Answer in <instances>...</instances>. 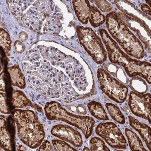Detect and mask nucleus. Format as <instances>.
Wrapping results in <instances>:
<instances>
[{
  "mask_svg": "<svg viewBox=\"0 0 151 151\" xmlns=\"http://www.w3.org/2000/svg\"><path fill=\"white\" fill-rule=\"evenodd\" d=\"M100 34L106 47L109 60L111 63L122 66L130 77L139 76L151 84V64L131 58L120 48L106 29H100Z\"/></svg>",
  "mask_w": 151,
  "mask_h": 151,
  "instance_id": "nucleus-1",
  "label": "nucleus"
},
{
  "mask_svg": "<svg viewBox=\"0 0 151 151\" xmlns=\"http://www.w3.org/2000/svg\"><path fill=\"white\" fill-rule=\"evenodd\" d=\"M106 22L109 33L127 54L137 59L144 57L145 52L142 44L116 12L106 15Z\"/></svg>",
  "mask_w": 151,
  "mask_h": 151,
  "instance_id": "nucleus-2",
  "label": "nucleus"
},
{
  "mask_svg": "<svg viewBox=\"0 0 151 151\" xmlns=\"http://www.w3.org/2000/svg\"><path fill=\"white\" fill-rule=\"evenodd\" d=\"M17 134L23 143L32 149L38 147L45 137L44 127L32 110L17 109L13 114Z\"/></svg>",
  "mask_w": 151,
  "mask_h": 151,
  "instance_id": "nucleus-3",
  "label": "nucleus"
},
{
  "mask_svg": "<svg viewBox=\"0 0 151 151\" xmlns=\"http://www.w3.org/2000/svg\"><path fill=\"white\" fill-rule=\"evenodd\" d=\"M44 110L48 119L64 121L78 128L81 131L86 139L92 134L95 121L91 117L73 114L64 108L61 104L56 101L47 102Z\"/></svg>",
  "mask_w": 151,
  "mask_h": 151,
  "instance_id": "nucleus-4",
  "label": "nucleus"
},
{
  "mask_svg": "<svg viewBox=\"0 0 151 151\" xmlns=\"http://www.w3.org/2000/svg\"><path fill=\"white\" fill-rule=\"evenodd\" d=\"M76 31L81 44L94 61L98 64L104 63L107 53L101 38L91 28L78 26Z\"/></svg>",
  "mask_w": 151,
  "mask_h": 151,
  "instance_id": "nucleus-5",
  "label": "nucleus"
},
{
  "mask_svg": "<svg viewBox=\"0 0 151 151\" xmlns=\"http://www.w3.org/2000/svg\"><path fill=\"white\" fill-rule=\"evenodd\" d=\"M97 78L101 89L104 93L117 103L122 104L125 102L128 93L126 86L104 69H98Z\"/></svg>",
  "mask_w": 151,
  "mask_h": 151,
  "instance_id": "nucleus-6",
  "label": "nucleus"
},
{
  "mask_svg": "<svg viewBox=\"0 0 151 151\" xmlns=\"http://www.w3.org/2000/svg\"><path fill=\"white\" fill-rule=\"evenodd\" d=\"M95 132L111 147L126 149V140L119 128L114 123L109 122L99 124L96 128Z\"/></svg>",
  "mask_w": 151,
  "mask_h": 151,
  "instance_id": "nucleus-7",
  "label": "nucleus"
},
{
  "mask_svg": "<svg viewBox=\"0 0 151 151\" xmlns=\"http://www.w3.org/2000/svg\"><path fill=\"white\" fill-rule=\"evenodd\" d=\"M150 93L140 94L134 91L131 92L128 105L132 113L137 116L149 121L151 120Z\"/></svg>",
  "mask_w": 151,
  "mask_h": 151,
  "instance_id": "nucleus-8",
  "label": "nucleus"
},
{
  "mask_svg": "<svg viewBox=\"0 0 151 151\" xmlns=\"http://www.w3.org/2000/svg\"><path fill=\"white\" fill-rule=\"evenodd\" d=\"M51 132L54 137L70 143L77 147H81L83 145L81 134L71 127L65 125H56L52 127Z\"/></svg>",
  "mask_w": 151,
  "mask_h": 151,
  "instance_id": "nucleus-9",
  "label": "nucleus"
},
{
  "mask_svg": "<svg viewBox=\"0 0 151 151\" xmlns=\"http://www.w3.org/2000/svg\"><path fill=\"white\" fill-rule=\"evenodd\" d=\"M129 123L131 126L139 133L142 138L145 142L149 150H151V130L150 127L140 122L135 118L129 116Z\"/></svg>",
  "mask_w": 151,
  "mask_h": 151,
  "instance_id": "nucleus-10",
  "label": "nucleus"
},
{
  "mask_svg": "<svg viewBox=\"0 0 151 151\" xmlns=\"http://www.w3.org/2000/svg\"><path fill=\"white\" fill-rule=\"evenodd\" d=\"M74 10L78 19L84 24L88 22L90 6V2L88 1H73Z\"/></svg>",
  "mask_w": 151,
  "mask_h": 151,
  "instance_id": "nucleus-11",
  "label": "nucleus"
},
{
  "mask_svg": "<svg viewBox=\"0 0 151 151\" xmlns=\"http://www.w3.org/2000/svg\"><path fill=\"white\" fill-rule=\"evenodd\" d=\"M10 76L12 85L23 89L26 87L25 78L21 69L17 65L10 66L8 68Z\"/></svg>",
  "mask_w": 151,
  "mask_h": 151,
  "instance_id": "nucleus-12",
  "label": "nucleus"
},
{
  "mask_svg": "<svg viewBox=\"0 0 151 151\" xmlns=\"http://www.w3.org/2000/svg\"><path fill=\"white\" fill-rule=\"evenodd\" d=\"M12 104L16 108L21 109L30 106L34 107L31 101L28 99L25 94L22 91L19 90H15L12 95Z\"/></svg>",
  "mask_w": 151,
  "mask_h": 151,
  "instance_id": "nucleus-13",
  "label": "nucleus"
},
{
  "mask_svg": "<svg viewBox=\"0 0 151 151\" xmlns=\"http://www.w3.org/2000/svg\"><path fill=\"white\" fill-rule=\"evenodd\" d=\"M87 106L91 115L97 119L103 121L109 119L106 110L99 102L93 101L87 104Z\"/></svg>",
  "mask_w": 151,
  "mask_h": 151,
  "instance_id": "nucleus-14",
  "label": "nucleus"
},
{
  "mask_svg": "<svg viewBox=\"0 0 151 151\" xmlns=\"http://www.w3.org/2000/svg\"><path fill=\"white\" fill-rule=\"evenodd\" d=\"M125 133L129 147L132 151H147L144 148L139 137L135 132L126 128Z\"/></svg>",
  "mask_w": 151,
  "mask_h": 151,
  "instance_id": "nucleus-15",
  "label": "nucleus"
},
{
  "mask_svg": "<svg viewBox=\"0 0 151 151\" xmlns=\"http://www.w3.org/2000/svg\"><path fill=\"white\" fill-rule=\"evenodd\" d=\"M88 21H90L91 26L96 28L104 23L106 22V17L98 8L91 6Z\"/></svg>",
  "mask_w": 151,
  "mask_h": 151,
  "instance_id": "nucleus-16",
  "label": "nucleus"
},
{
  "mask_svg": "<svg viewBox=\"0 0 151 151\" xmlns=\"http://www.w3.org/2000/svg\"><path fill=\"white\" fill-rule=\"evenodd\" d=\"M106 106L109 114L114 120L120 124H124L125 123L124 116L118 106L111 103H106Z\"/></svg>",
  "mask_w": 151,
  "mask_h": 151,
  "instance_id": "nucleus-17",
  "label": "nucleus"
},
{
  "mask_svg": "<svg viewBox=\"0 0 151 151\" xmlns=\"http://www.w3.org/2000/svg\"><path fill=\"white\" fill-rule=\"evenodd\" d=\"M6 121L4 119L1 120V147L5 150H11L10 139L9 133L6 129Z\"/></svg>",
  "mask_w": 151,
  "mask_h": 151,
  "instance_id": "nucleus-18",
  "label": "nucleus"
},
{
  "mask_svg": "<svg viewBox=\"0 0 151 151\" xmlns=\"http://www.w3.org/2000/svg\"><path fill=\"white\" fill-rule=\"evenodd\" d=\"M130 86L132 89L135 92L144 94L148 90V86L143 79L139 78H134L131 81Z\"/></svg>",
  "mask_w": 151,
  "mask_h": 151,
  "instance_id": "nucleus-19",
  "label": "nucleus"
},
{
  "mask_svg": "<svg viewBox=\"0 0 151 151\" xmlns=\"http://www.w3.org/2000/svg\"><path fill=\"white\" fill-rule=\"evenodd\" d=\"M11 40L9 34L4 29L0 30V44L6 53H9L11 50Z\"/></svg>",
  "mask_w": 151,
  "mask_h": 151,
  "instance_id": "nucleus-20",
  "label": "nucleus"
},
{
  "mask_svg": "<svg viewBox=\"0 0 151 151\" xmlns=\"http://www.w3.org/2000/svg\"><path fill=\"white\" fill-rule=\"evenodd\" d=\"M90 150L110 151L103 140L99 137H93L90 141Z\"/></svg>",
  "mask_w": 151,
  "mask_h": 151,
  "instance_id": "nucleus-21",
  "label": "nucleus"
},
{
  "mask_svg": "<svg viewBox=\"0 0 151 151\" xmlns=\"http://www.w3.org/2000/svg\"><path fill=\"white\" fill-rule=\"evenodd\" d=\"M52 145L56 151H76V149H74L70 145L64 141L59 139L52 140Z\"/></svg>",
  "mask_w": 151,
  "mask_h": 151,
  "instance_id": "nucleus-22",
  "label": "nucleus"
},
{
  "mask_svg": "<svg viewBox=\"0 0 151 151\" xmlns=\"http://www.w3.org/2000/svg\"><path fill=\"white\" fill-rule=\"evenodd\" d=\"M95 3L98 7L102 12H109L111 10V5L106 1H95Z\"/></svg>",
  "mask_w": 151,
  "mask_h": 151,
  "instance_id": "nucleus-23",
  "label": "nucleus"
},
{
  "mask_svg": "<svg viewBox=\"0 0 151 151\" xmlns=\"http://www.w3.org/2000/svg\"><path fill=\"white\" fill-rule=\"evenodd\" d=\"M6 94L1 93V111L4 114H9V110L6 104Z\"/></svg>",
  "mask_w": 151,
  "mask_h": 151,
  "instance_id": "nucleus-24",
  "label": "nucleus"
},
{
  "mask_svg": "<svg viewBox=\"0 0 151 151\" xmlns=\"http://www.w3.org/2000/svg\"><path fill=\"white\" fill-rule=\"evenodd\" d=\"M52 147L50 142L48 141L44 142L39 147V151H52Z\"/></svg>",
  "mask_w": 151,
  "mask_h": 151,
  "instance_id": "nucleus-25",
  "label": "nucleus"
},
{
  "mask_svg": "<svg viewBox=\"0 0 151 151\" xmlns=\"http://www.w3.org/2000/svg\"><path fill=\"white\" fill-rule=\"evenodd\" d=\"M15 47L17 52H23L25 50L24 45L21 42L17 41L15 42Z\"/></svg>",
  "mask_w": 151,
  "mask_h": 151,
  "instance_id": "nucleus-26",
  "label": "nucleus"
},
{
  "mask_svg": "<svg viewBox=\"0 0 151 151\" xmlns=\"http://www.w3.org/2000/svg\"><path fill=\"white\" fill-rule=\"evenodd\" d=\"M141 9L143 12L146 14L151 16V8L148 5L145 4H143L141 6Z\"/></svg>",
  "mask_w": 151,
  "mask_h": 151,
  "instance_id": "nucleus-27",
  "label": "nucleus"
},
{
  "mask_svg": "<svg viewBox=\"0 0 151 151\" xmlns=\"http://www.w3.org/2000/svg\"><path fill=\"white\" fill-rule=\"evenodd\" d=\"M1 91H5V83L2 79V76L1 75Z\"/></svg>",
  "mask_w": 151,
  "mask_h": 151,
  "instance_id": "nucleus-28",
  "label": "nucleus"
},
{
  "mask_svg": "<svg viewBox=\"0 0 151 151\" xmlns=\"http://www.w3.org/2000/svg\"><path fill=\"white\" fill-rule=\"evenodd\" d=\"M27 150V149L26 147L24 146V145H19L18 147V149L17 150L26 151Z\"/></svg>",
  "mask_w": 151,
  "mask_h": 151,
  "instance_id": "nucleus-29",
  "label": "nucleus"
},
{
  "mask_svg": "<svg viewBox=\"0 0 151 151\" xmlns=\"http://www.w3.org/2000/svg\"><path fill=\"white\" fill-rule=\"evenodd\" d=\"M83 151H90V150L89 149L88 147H85L83 150Z\"/></svg>",
  "mask_w": 151,
  "mask_h": 151,
  "instance_id": "nucleus-30",
  "label": "nucleus"
}]
</instances>
